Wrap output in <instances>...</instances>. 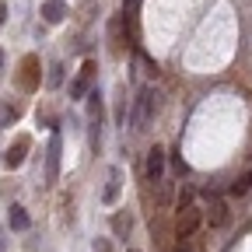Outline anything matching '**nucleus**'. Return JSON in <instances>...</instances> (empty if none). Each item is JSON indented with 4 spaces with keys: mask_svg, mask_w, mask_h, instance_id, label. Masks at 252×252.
<instances>
[{
    "mask_svg": "<svg viewBox=\"0 0 252 252\" xmlns=\"http://www.w3.org/2000/svg\"><path fill=\"white\" fill-rule=\"evenodd\" d=\"M165 151L161 147H151L147 151V179H154V182H161L165 179Z\"/></svg>",
    "mask_w": 252,
    "mask_h": 252,
    "instance_id": "5",
    "label": "nucleus"
},
{
    "mask_svg": "<svg viewBox=\"0 0 252 252\" xmlns=\"http://www.w3.org/2000/svg\"><path fill=\"white\" fill-rule=\"evenodd\" d=\"M130 228H133L130 210H116V214H112V231H116L119 238H126V235H130Z\"/></svg>",
    "mask_w": 252,
    "mask_h": 252,
    "instance_id": "9",
    "label": "nucleus"
},
{
    "mask_svg": "<svg viewBox=\"0 0 252 252\" xmlns=\"http://www.w3.org/2000/svg\"><path fill=\"white\" fill-rule=\"evenodd\" d=\"M94 70H98V67H94V60H88V63H84V70L70 81V98H88V84H91Z\"/></svg>",
    "mask_w": 252,
    "mask_h": 252,
    "instance_id": "4",
    "label": "nucleus"
},
{
    "mask_svg": "<svg viewBox=\"0 0 252 252\" xmlns=\"http://www.w3.org/2000/svg\"><path fill=\"white\" fill-rule=\"evenodd\" d=\"M60 133H53L49 137V144H46V186H53L56 179H60Z\"/></svg>",
    "mask_w": 252,
    "mask_h": 252,
    "instance_id": "3",
    "label": "nucleus"
},
{
    "mask_svg": "<svg viewBox=\"0 0 252 252\" xmlns=\"http://www.w3.org/2000/svg\"><path fill=\"white\" fill-rule=\"evenodd\" d=\"M126 252H137V249H126Z\"/></svg>",
    "mask_w": 252,
    "mask_h": 252,
    "instance_id": "24",
    "label": "nucleus"
},
{
    "mask_svg": "<svg viewBox=\"0 0 252 252\" xmlns=\"http://www.w3.org/2000/svg\"><path fill=\"white\" fill-rule=\"evenodd\" d=\"M88 112H91V119H102V94L98 91L88 94Z\"/></svg>",
    "mask_w": 252,
    "mask_h": 252,
    "instance_id": "13",
    "label": "nucleus"
},
{
    "mask_svg": "<svg viewBox=\"0 0 252 252\" xmlns=\"http://www.w3.org/2000/svg\"><path fill=\"white\" fill-rule=\"evenodd\" d=\"M94 252H109V242L105 238H94Z\"/></svg>",
    "mask_w": 252,
    "mask_h": 252,
    "instance_id": "18",
    "label": "nucleus"
},
{
    "mask_svg": "<svg viewBox=\"0 0 252 252\" xmlns=\"http://www.w3.org/2000/svg\"><path fill=\"white\" fill-rule=\"evenodd\" d=\"M4 14H7V7H4V4H0V21H4Z\"/></svg>",
    "mask_w": 252,
    "mask_h": 252,
    "instance_id": "20",
    "label": "nucleus"
},
{
    "mask_svg": "<svg viewBox=\"0 0 252 252\" xmlns=\"http://www.w3.org/2000/svg\"><path fill=\"white\" fill-rule=\"evenodd\" d=\"M249 193H252V172H242L231 182V196H249Z\"/></svg>",
    "mask_w": 252,
    "mask_h": 252,
    "instance_id": "12",
    "label": "nucleus"
},
{
    "mask_svg": "<svg viewBox=\"0 0 252 252\" xmlns=\"http://www.w3.org/2000/svg\"><path fill=\"white\" fill-rule=\"evenodd\" d=\"M158 112H161V91L158 88H140L137 98H133V109H130V126L133 130H147Z\"/></svg>",
    "mask_w": 252,
    "mask_h": 252,
    "instance_id": "1",
    "label": "nucleus"
},
{
    "mask_svg": "<svg viewBox=\"0 0 252 252\" xmlns=\"http://www.w3.org/2000/svg\"><path fill=\"white\" fill-rule=\"evenodd\" d=\"M0 67H4V49H0Z\"/></svg>",
    "mask_w": 252,
    "mask_h": 252,
    "instance_id": "22",
    "label": "nucleus"
},
{
    "mask_svg": "<svg viewBox=\"0 0 252 252\" xmlns=\"http://www.w3.org/2000/svg\"><path fill=\"white\" fill-rule=\"evenodd\" d=\"M158 203H161V207H168V203H172V182H168V179L158 182Z\"/></svg>",
    "mask_w": 252,
    "mask_h": 252,
    "instance_id": "14",
    "label": "nucleus"
},
{
    "mask_svg": "<svg viewBox=\"0 0 252 252\" xmlns=\"http://www.w3.org/2000/svg\"><path fill=\"white\" fill-rule=\"evenodd\" d=\"M28 224H32V220H28V210L14 203L11 214H7V228H14V231H28Z\"/></svg>",
    "mask_w": 252,
    "mask_h": 252,
    "instance_id": "8",
    "label": "nucleus"
},
{
    "mask_svg": "<svg viewBox=\"0 0 252 252\" xmlns=\"http://www.w3.org/2000/svg\"><path fill=\"white\" fill-rule=\"evenodd\" d=\"M210 224L214 228H224L228 224V203L224 200H210Z\"/></svg>",
    "mask_w": 252,
    "mask_h": 252,
    "instance_id": "10",
    "label": "nucleus"
},
{
    "mask_svg": "<svg viewBox=\"0 0 252 252\" xmlns=\"http://www.w3.org/2000/svg\"><path fill=\"white\" fill-rule=\"evenodd\" d=\"M126 4H137V0H126Z\"/></svg>",
    "mask_w": 252,
    "mask_h": 252,
    "instance_id": "23",
    "label": "nucleus"
},
{
    "mask_svg": "<svg viewBox=\"0 0 252 252\" xmlns=\"http://www.w3.org/2000/svg\"><path fill=\"white\" fill-rule=\"evenodd\" d=\"M0 252H4V231H0Z\"/></svg>",
    "mask_w": 252,
    "mask_h": 252,
    "instance_id": "21",
    "label": "nucleus"
},
{
    "mask_svg": "<svg viewBox=\"0 0 252 252\" xmlns=\"http://www.w3.org/2000/svg\"><path fill=\"white\" fill-rule=\"evenodd\" d=\"M35 67H39V60H35V56H25V74H21V84H25L28 91L39 84V74H35Z\"/></svg>",
    "mask_w": 252,
    "mask_h": 252,
    "instance_id": "11",
    "label": "nucleus"
},
{
    "mask_svg": "<svg viewBox=\"0 0 252 252\" xmlns=\"http://www.w3.org/2000/svg\"><path fill=\"white\" fill-rule=\"evenodd\" d=\"M200 224H203V210L200 207H182L179 210V220H175V235L179 238H189V235H196Z\"/></svg>",
    "mask_w": 252,
    "mask_h": 252,
    "instance_id": "2",
    "label": "nucleus"
},
{
    "mask_svg": "<svg viewBox=\"0 0 252 252\" xmlns=\"http://www.w3.org/2000/svg\"><path fill=\"white\" fill-rule=\"evenodd\" d=\"M46 84H49V88H60V84H63V63H53V67H49Z\"/></svg>",
    "mask_w": 252,
    "mask_h": 252,
    "instance_id": "15",
    "label": "nucleus"
},
{
    "mask_svg": "<svg viewBox=\"0 0 252 252\" xmlns=\"http://www.w3.org/2000/svg\"><path fill=\"white\" fill-rule=\"evenodd\" d=\"M25 151H28V137H18V144H11V147H7V154H4L7 168H18V165L25 161Z\"/></svg>",
    "mask_w": 252,
    "mask_h": 252,
    "instance_id": "7",
    "label": "nucleus"
},
{
    "mask_svg": "<svg viewBox=\"0 0 252 252\" xmlns=\"http://www.w3.org/2000/svg\"><path fill=\"white\" fill-rule=\"evenodd\" d=\"M63 18H67L63 0H46V4H42V21H46V25H60Z\"/></svg>",
    "mask_w": 252,
    "mask_h": 252,
    "instance_id": "6",
    "label": "nucleus"
},
{
    "mask_svg": "<svg viewBox=\"0 0 252 252\" xmlns=\"http://www.w3.org/2000/svg\"><path fill=\"white\" fill-rule=\"evenodd\" d=\"M175 252H193V249H189V245H179V249H175Z\"/></svg>",
    "mask_w": 252,
    "mask_h": 252,
    "instance_id": "19",
    "label": "nucleus"
},
{
    "mask_svg": "<svg viewBox=\"0 0 252 252\" xmlns=\"http://www.w3.org/2000/svg\"><path fill=\"white\" fill-rule=\"evenodd\" d=\"M182 207H193V186H186L182 182V189H179V210Z\"/></svg>",
    "mask_w": 252,
    "mask_h": 252,
    "instance_id": "17",
    "label": "nucleus"
},
{
    "mask_svg": "<svg viewBox=\"0 0 252 252\" xmlns=\"http://www.w3.org/2000/svg\"><path fill=\"white\" fill-rule=\"evenodd\" d=\"M116 196H119V179H116V172H112V182L105 186V193H102V200H105V203H116Z\"/></svg>",
    "mask_w": 252,
    "mask_h": 252,
    "instance_id": "16",
    "label": "nucleus"
}]
</instances>
